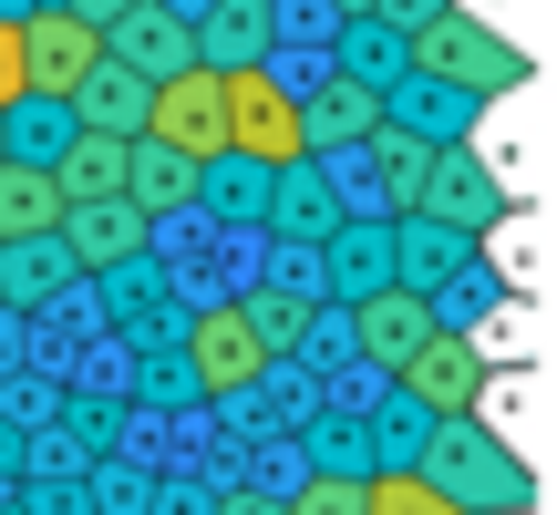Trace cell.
Segmentation results:
<instances>
[{
  "label": "cell",
  "mask_w": 557,
  "mask_h": 515,
  "mask_svg": "<svg viewBox=\"0 0 557 515\" xmlns=\"http://www.w3.org/2000/svg\"><path fill=\"white\" fill-rule=\"evenodd\" d=\"M413 475L434 485L455 515H527V505H537V464H527L485 413H434V423H423Z\"/></svg>",
  "instance_id": "obj_1"
},
{
  "label": "cell",
  "mask_w": 557,
  "mask_h": 515,
  "mask_svg": "<svg viewBox=\"0 0 557 515\" xmlns=\"http://www.w3.org/2000/svg\"><path fill=\"white\" fill-rule=\"evenodd\" d=\"M403 73H434V83H455L465 103H496V93H517V83H537V62H527L496 21H475L455 0V11H434V21L403 32Z\"/></svg>",
  "instance_id": "obj_2"
},
{
  "label": "cell",
  "mask_w": 557,
  "mask_h": 515,
  "mask_svg": "<svg viewBox=\"0 0 557 515\" xmlns=\"http://www.w3.org/2000/svg\"><path fill=\"white\" fill-rule=\"evenodd\" d=\"M176 361H186V381H197L207 402H248V392L278 372V361L259 351V330H248L238 299H207V310H186V319H176Z\"/></svg>",
  "instance_id": "obj_3"
},
{
  "label": "cell",
  "mask_w": 557,
  "mask_h": 515,
  "mask_svg": "<svg viewBox=\"0 0 557 515\" xmlns=\"http://www.w3.org/2000/svg\"><path fill=\"white\" fill-rule=\"evenodd\" d=\"M413 217H434V227H455V238H475V248H485L506 217H517V186H506L496 165L475 155V145H444L434 176H423V206H413Z\"/></svg>",
  "instance_id": "obj_4"
},
{
  "label": "cell",
  "mask_w": 557,
  "mask_h": 515,
  "mask_svg": "<svg viewBox=\"0 0 557 515\" xmlns=\"http://www.w3.org/2000/svg\"><path fill=\"white\" fill-rule=\"evenodd\" d=\"M218 83H227V145H238V155H259V165L310 155V145H299V93H289L278 62H248V73H218Z\"/></svg>",
  "instance_id": "obj_5"
},
{
  "label": "cell",
  "mask_w": 557,
  "mask_h": 515,
  "mask_svg": "<svg viewBox=\"0 0 557 515\" xmlns=\"http://www.w3.org/2000/svg\"><path fill=\"white\" fill-rule=\"evenodd\" d=\"M341 217H351V197H341V165H331V155H289V165H269V206H259V227H269L278 248H320Z\"/></svg>",
  "instance_id": "obj_6"
},
{
  "label": "cell",
  "mask_w": 557,
  "mask_h": 515,
  "mask_svg": "<svg viewBox=\"0 0 557 515\" xmlns=\"http://www.w3.org/2000/svg\"><path fill=\"white\" fill-rule=\"evenodd\" d=\"M145 135L176 145V155H218V145H227V83L207 73V62L145 83Z\"/></svg>",
  "instance_id": "obj_7"
},
{
  "label": "cell",
  "mask_w": 557,
  "mask_h": 515,
  "mask_svg": "<svg viewBox=\"0 0 557 515\" xmlns=\"http://www.w3.org/2000/svg\"><path fill=\"white\" fill-rule=\"evenodd\" d=\"M94 62H103V32L83 11H62V0L21 11V83H32V93H73Z\"/></svg>",
  "instance_id": "obj_8"
},
{
  "label": "cell",
  "mask_w": 557,
  "mask_h": 515,
  "mask_svg": "<svg viewBox=\"0 0 557 515\" xmlns=\"http://www.w3.org/2000/svg\"><path fill=\"white\" fill-rule=\"evenodd\" d=\"M393 381L423 402V413H475L485 402V351H475V330H423Z\"/></svg>",
  "instance_id": "obj_9"
},
{
  "label": "cell",
  "mask_w": 557,
  "mask_h": 515,
  "mask_svg": "<svg viewBox=\"0 0 557 515\" xmlns=\"http://www.w3.org/2000/svg\"><path fill=\"white\" fill-rule=\"evenodd\" d=\"M341 330H351V361H361V372L393 381L403 351L434 330V310H423V289H372V299H351V310H341Z\"/></svg>",
  "instance_id": "obj_10"
},
{
  "label": "cell",
  "mask_w": 557,
  "mask_h": 515,
  "mask_svg": "<svg viewBox=\"0 0 557 515\" xmlns=\"http://www.w3.org/2000/svg\"><path fill=\"white\" fill-rule=\"evenodd\" d=\"M52 238H62V258H73V278H94V268H114V258H145L156 227H145L124 197H83V206L52 217Z\"/></svg>",
  "instance_id": "obj_11"
},
{
  "label": "cell",
  "mask_w": 557,
  "mask_h": 515,
  "mask_svg": "<svg viewBox=\"0 0 557 515\" xmlns=\"http://www.w3.org/2000/svg\"><path fill=\"white\" fill-rule=\"evenodd\" d=\"M310 268H320V289H341V310L393 289V217H341L331 238L310 248Z\"/></svg>",
  "instance_id": "obj_12"
},
{
  "label": "cell",
  "mask_w": 557,
  "mask_h": 515,
  "mask_svg": "<svg viewBox=\"0 0 557 515\" xmlns=\"http://www.w3.org/2000/svg\"><path fill=\"white\" fill-rule=\"evenodd\" d=\"M186 32H197V62H207V73H248V62L278 52V0H207Z\"/></svg>",
  "instance_id": "obj_13"
},
{
  "label": "cell",
  "mask_w": 557,
  "mask_h": 515,
  "mask_svg": "<svg viewBox=\"0 0 557 515\" xmlns=\"http://www.w3.org/2000/svg\"><path fill=\"white\" fill-rule=\"evenodd\" d=\"M103 52L124 62V73H145V83H165V73H186L197 62V32H186L165 0H135L124 21H103Z\"/></svg>",
  "instance_id": "obj_14"
},
{
  "label": "cell",
  "mask_w": 557,
  "mask_h": 515,
  "mask_svg": "<svg viewBox=\"0 0 557 515\" xmlns=\"http://www.w3.org/2000/svg\"><path fill=\"white\" fill-rule=\"evenodd\" d=\"M124 206H135L145 227L186 217V206H197V155H176V145L135 135V145H124Z\"/></svg>",
  "instance_id": "obj_15"
},
{
  "label": "cell",
  "mask_w": 557,
  "mask_h": 515,
  "mask_svg": "<svg viewBox=\"0 0 557 515\" xmlns=\"http://www.w3.org/2000/svg\"><path fill=\"white\" fill-rule=\"evenodd\" d=\"M299 93V145L310 155H341V145H361L382 124V103L361 93V83H341V73H310V83H289Z\"/></svg>",
  "instance_id": "obj_16"
},
{
  "label": "cell",
  "mask_w": 557,
  "mask_h": 515,
  "mask_svg": "<svg viewBox=\"0 0 557 515\" xmlns=\"http://www.w3.org/2000/svg\"><path fill=\"white\" fill-rule=\"evenodd\" d=\"M382 124H403V135H423V145H465L475 135V103H465L455 83H434V73H403L393 93H382Z\"/></svg>",
  "instance_id": "obj_17"
},
{
  "label": "cell",
  "mask_w": 557,
  "mask_h": 515,
  "mask_svg": "<svg viewBox=\"0 0 557 515\" xmlns=\"http://www.w3.org/2000/svg\"><path fill=\"white\" fill-rule=\"evenodd\" d=\"M434 155H444V145L403 135V124H372V135H361V165H372V186H382V217H413V206H423Z\"/></svg>",
  "instance_id": "obj_18"
},
{
  "label": "cell",
  "mask_w": 557,
  "mask_h": 515,
  "mask_svg": "<svg viewBox=\"0 0 557 515\" xmlns=\"http://www.w3.org/2000/svg\"><path fill=\"white\" fill-rule=\"evenodd\" d=\"M259 206H269V165H259V155H238V145L197 155V217H218V227H259Z\"/></svg>",
  "instance_id": "obj_19"
},
{
  "label": "cell",
  "mask_w": 557,
  "mask_h": 515,
  "mask_svg": "<svg viewBox=\"0 0 557 515\" xmlns=\"http://www.w3.org/2000/svg\"><path fill=\"white\" fill-rule=\"evenodd\" d=\"M62 145H73V103L62 93H11L0 103V165H41L52 176Z\"/></svg>",
  "instance_id": "obj_20"
},
{
  "label": "cell",
  "mask_w": 557,
  "mask_h": 515,
  "mask_svg": "<svg viewBox=\"0 0 557 515\" xmlns=\"http://www.w3.org/2000/svg\"><path fill=\"white\" fill-rule=\"evenodd\" d=\"M62 103H73V124H83V135H145V73H124L114 52H103V62H94V73H83Z\"/></svg>",
  "instance_id": "obj_21"
},
{
  "label": "cell",
  "mask_w": 557,
  "mask_h": 515,
  "mask_svg": "<svg viewBox=\"0 0 557 515\" xmlns=\"http://www.w3.org/2000/svg\"><path fill=\"white\" fill-rule=\"evenodd\" d=\"M238 310H248V330H259V351H269V361H299L320 289H310V278H259V289H238Z\"/></svg>",
  "instance_id": "obj_22"
},
{
  "label": "cell",
  "mask_w": 557,
  "mask_h": 515,
  "mask_svg": "<svg viewBox=\"0 0 557 515\" xmlns=\"http://www.w3.org/2000/svg\"><path fill=\"white\" fill-rule=\"evenodd\" d=\"M465 258H475V238H455L434 217H393V289H444Z\"/></svg>",
  "instance_id": "obj_23"
},
{
  "label": "cell",
  "mask_w": 557,
  "mask_h": 515,
  "mask_svg": "<svg viewBox=\"0 0 557 515\" xmlns=\"http://www.w3.org/2000/svg\"><path fill=\"white\" fill-rule=\"evenodd\" d=\"M331 73L382 103L403 83V32H393V21H341V32H331Z\"/></svg>",
  "instance_id": "obj_24"
},
{
  "label": "cell",
  "mask_w": 557,
  "mask_h": 515,
  "mask_svg": "<svg viewBox=\"0 0 557 515\" xmlns=\"http://www.w3.org/2000/svg\"><path fill=\"white\" fill-rule=\"evenodd\" d=\"M124 145H135V135H83V124H73V145L52 155V197H62V206L124 197Z\"/></svg>",
  "instance_id": "obj_25"
},
{
  "label": "cell",
  "mask_w": 557,
  "mask_h": 515,
  "mask_svg": "<svg viewBox=\"0 0 557 515\" xmlns=\"http://www.w3.org/2000/svg\"><path fill=\"white\" fill-rule=\"evenodd\" d=\"M62 278H73L62 238H0V310H41Z\"/></svg>",
  "instance_id": "obj_26"
},
{
  "label": "cell",
  "mask_w": 557,
  "mask_h": 515,
  "mask_svg": "<svg viewBox=\"0 0 557 515\" xmlns=\"http://www.w3.org/2000/svg\"><path fill=\"white\" fill-rule=\"evenodd\" d=\"M423 423H434V413H423V402L393 381V392L361 413V443H372V464H413V454H423Z\"/></svg>",
  "instance_id": "obj_27"
},
{
  "label": "cell",
  "mask_w": 557,
  "mask_h": 515,
  "mask_svg": "<svg viewBox=\"0 0 557 515\" xmlns=\"http://www.w3.org/2000/svg\"><path fill=\"white\" fill-rule=\"evenodd\" d=\"M52 217H62L52 176L41 165H0V238H52Z\"/></svg>",
  "instance_id": "obj_28"
},
{
  "label": "cell",
  "mask_w": 557,
  "mask_h": 515,
  "mask_svg": "<svg viewBox=\"0 0 557 515\" xmlns=\"http://www.w3.org/2000/svg\"><path fill=\"white\" fill-rule=\"evenodd\" d=\"M361 515H455V505H444L413 464H372V475H361Z\"/></svg>",
  "instance_id": "obj_29"
},
{
  "label": "cell",
  "mask_w": 557,
  "mask_h": 515,
  "mask_svg": "<svg viewBox=\"0 0 557 515\" xmlns=\"http://www.w3.org/2000/svg\"><path fill=\"white\" fill-rule=\"evenodd\" d=\"M310 475H372L361 413H310Z\"/></svg>",
  "instance_id": "obj_30"
},
{
  "label": "cell",
  "mask_w": 557,
  "mask_h": 515,
  "mask_svg": "<svg viewBox=\"0 0 557 515\" xmlns=\"http://www.w3.org/2000/svg\"><path fill=\"white\" fill-rule=\"evenodd\" d=\"M278 515H361V475H299V485H278Z\"/></svg>",
  "instance_id": "obj_31"
},
{
  "label": "cell",
  "mask_w": 557,
  "mask_h": 515,
  "mask_svg": "<svg viewBox=\"0 0 557 515\" xmlns=\"http://www.w3.org/2000/svg\"><path fill=\"white\" fill-rule=\"evenodd\" d=\"M218 515H278V485H227Z\"/></svg>",
  "instance_id": "obj_32"
},
{
  "label": "cell",
  "mask_w": 557,
  "mask_h": 515,
  "mask_svg": "<svg viewBox=\"0 0 557 515\" xmlns=\"http://www.w3.org/2000/svg\"><path fill=\"white\" fill-rule=\"evenodd\" d=\"M434 11H455V0H372V21H393V32H413V21H434Z\"/></svg>",
  "instance_id": "obj_33"
},
{
  "label": "cell",
  "mask_w": 557,
  "mask_h": 515,
  "mask_svg": "<svg viewBox=\"0 0 557 515\" xmlns=\"http://www.w3.org/2000/svg\"><path fill=\"white\" fill-rule=\"evenodd\" d=\"M11 93H32V83H21V21H0V103Z\"/></svg>",
  "instance_id": "obj_34"
},
{
  "label": "cell",
  "mask_w": 557,
  "mask_h": 515,
  "mask_svg": "<svg viewBox=\"0 0 557 515\" xmlns=\"http://www.w3.org/2000/svg\"><path fill=\"white\" fill-rule=\"evenodd\" d=\"M62 11H83V21H94V32H103V21H124V11H135V0H62Z\"/></svg>",
  "instance_id": "obj_35"
},
{
  "label": "cell",
  "mask_w": 557,
  "mask_h": 515,
  "mask_svg": "<svg viewBox=\"0 0 557 515\" xmlns=\"http://www.w3.org/2000/svg\"><path fill=\"white\" fill-rule=\"evenodd\" d=\"M21 11H41V0H0V21H21Z\"/></svg>",
  "instance_id": "obj_36"
}]
</instances>
